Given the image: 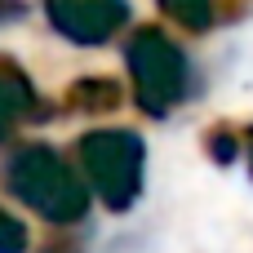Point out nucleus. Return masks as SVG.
I'll return each mask as SVG.
<instances>
[{"label": "nucleus", "instance_id": "nucleus-1", "mask_svg": "<svg viewBox=\"0 0 253 253\" xmlns=\"http://www.w3.org/2000/svg\"><path fill=\"white\" fill-rule=\"evenodd\" d=\"M0 187L9 200H18L22 209H31L36 218H44L49 227H80L89 218V187L80 178V169L49 142H18L4 165H0Z\"/></svg>", "mask_w": 253, "mask_h": 253}, {"label": "nucleus", "instance_id": "nucleus-2", "mask_svg": "<svg viewBox=\"0 0 253 253\" xmlns=\"http://www.w3.org/2000/svg\"><path fill=\"white\" fill-rule=\"evenodd\" d=\"M125 71L133 102L151 120H169L178 107H187L200 93L196 62L165 27H133L125 36Z\"/></svg>", "mask_w": 253, "mask_h": 253}, {"label": "nucleus", "instance_id": "nucleus-3", "mask_svg": "<svg viewBox=\"0 0 253 253\" xmlns=\"http://www.w3.org/2000/svg\"><path fill=\"white\" fill-rule=\"evenodd\" d=\"M71 165L102 209L129 213L147 191V142L138 129H89L71 147Z\"/></svg>", "mask_w": 253, "mask_h": 253}, {"label": "nucleus", "instance_id": "nucleus-4", "mask_svg": "<svg viewBox=\"0 0 253 253\" xmlns=\"http://www.w3.org/2000/svg\"><path fill=\"white\" fill-rule=\"evenodd\" d=\"M44 22L76 49H102L129 27V0H40Z\"/></svg>", "mask_w": 253, "mask_h": 253}, {"label": "nucleus", "instance_id": "nucleus-5", "mask_svg": "<svg viewBox=\"0 0 253 253\" xmlns=\"http://www.w3.org/2000/svg\"><path fill=\"white\" fill-rule=\"evenodd\" d=\"M44 120H53L49 98H40V89L13 58H0V147H9L27 125Z\"/></svg>", "mask_w": 253, "mask_h": 253}, {"label": "nucleus", "instance_id": "nucleus-6", "mask_svg": "<svg viewBox=\"0 0 253 253\" xmlns=\"http://www.w3.org/2000/svg\"><path fill=\"white\" fill-rule=\"evenodd\" d=\"M120 102H125V84L116 76H80L67 89V107L71 111H84V116H107Z\"/></svg>", "mask_w": 253, "mask_h": 253}, {"label": "nucleus", "instance_id": "nucleus-7", "mask_svg": "<svg viewBox=\"0 0 253 253\" xmlns=\"http://www.w3.org/2000/svg\"><path fill=\"white\" fill-rule=\"evenodd\" d=\"M156 4H160V13H165L173 27H182L187 36H205V31L218 27V0H156Z\"/></svg>", "mask_w": 253, "mask_h": 253}, {"label": "nucleus", "instance_id": "nucleus-8", "mask_svg": "<svg viewBox=\"0 0 253 253\" xmlns=\"http://www.w3.org/2000/svg\"><path fill=\"white\" fill-rule=\"evenodd\" d=\"M205 156L218 169H231L240 160V129L236 125H209L205 129Z\"/></svg>", "mask_w": 253, "mask_h": 253}, {"label": "nucleus", "instance_id": "nucleus-9", "mask_svg": "<svg viewBox=\"0 0 253 253\" xmlns=\"http://www.w3.org/2000/svg\"><path fill=\"white\" fill-rule=\"evenodd\" d=\"M27 245H31V236H27V222L0 205V253H27Z\"/></svg>", "mask_w": 253, "mask_h": 253}, {"label": "nucleus", "instance_id": "nucleus-10", "mask_svg": "<svg viewBox=\"0 0 253 253\" xmlns=\"http://www.w3.org/2000/svg\"><path fill=\"white\" fill-rule=\"evenodd\" d=\"M22 18H27V0H0V27L22 22Z\"/></svg>", "mask_w": 253, "mask_h": 253}, {"label": "nucleus", "instance_id": "nucleus-11", "mask_svg": "<svg viewBox=\"0 0 253 253\" xmlns=\"http://www.w3.org/2000/svg\"><path fill=\"white\" fill-rule=\"evenodd\" d=\"M240 160L249 165V178H253V125L240 129Z\"/></svg>", "mask_w": 253, "mask_h": 253}, {"label": "nucleus", "instance_id": "nucleus-12", "mask_svg": "<svg viewBox=\"0 0 253 253\" xmlns=\"http://www.w3.org/2000/svg\"><path fill=\"white\" fill-rule=\"evenodd\" d=\"M44 253H76V249H67V245H49Z\"/></svg>", "mask_w": 253, "mask_h": 253}]
</instances>
